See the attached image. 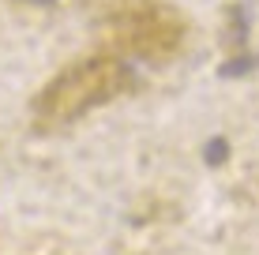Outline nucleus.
I'll return each mask as SVG.
<instances>
[{
  "instance_id": "obj_2",
  "label": "nucleus",
  "mask_w": 259,
  "mask_h": 255,
  "mask_svg": "<svg viewBox=\"0 0 259 255\" xmlns=\"http://www.w3.org/2000/svg\"><path fill=\"white\" fill-rule=\"evenodd\" d=\"M102 26L117 53L154 60V64L173 57L188 34L184 15L173 12L169 4H158V0H120L105 12Z\"/></svg>"
},
{
  "instance_id": "obj_3",
  "label": "nucleus",
  "mask_w": 259,
  "mask_h": 255,
  "mask_svg": "<svg viewBox=\"0 0 259 255\" xmlns=\"http://www.w3.org/2000/svg\"><path fill=\"white\" fill-rule=\"evenodd\" d=\"M226 154H229L226 139H210V146H207V154H203V158H207V165H222V162H226Z\"/></svg>"
},
{
  "instance_id": "obj_1",
  "label": "nucleus",
  "mask_w": 259,
  "mask_h": 255,
  "mask_svg": "<svg viewBox=\"0 0 259 255\" xmlns=\"http://www.w3.org/2000/svg\"><path fill=\"white\" fill-rule=\"evenodd\" d=\"M132 86H136V72L124 64L117 53H94L87 60L68 64L57 79H49L46 90L34 101V117L46 128L71 124L83 113L128 94Z\"/></svg>"
}]
</instances>
